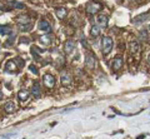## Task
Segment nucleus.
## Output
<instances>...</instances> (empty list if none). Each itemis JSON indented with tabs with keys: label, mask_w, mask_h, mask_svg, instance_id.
Masks as SVG:
<instances>
[{
	"label": "nucleus",
	"mask_w": 150,
	"mask_h": 139,
	"mask_svg": "<svg viewBox=\"0 0 150 139\" xmlns=\"http://www.w3.org/2000/svg\"><path fill=\"white\" fill-rule=\"evenodd\" d=\"M101 48H103V53L104 54H109L112 49V39L110 36H104L101 41Z\"/></svg>",
	"instance_id": "obj_1"
},
{
	"label": "nucleus",
	"mask_w": 150,
	"mask_h": 139,
	"mask_svg": "<svg viewBox=\"0 0 150 139\" xmlns=\"http://www.w3.org/2000/svg\"><path fill=\"white\" fill-rule=\"evenodd\" d=\"M101 9V4L98 1H89L85 5V10L89 14H95Z\"/></svg>",
	"instance_id": "obj_2"
},
{
	"label": "nucleus",
	"mask_w": 150,
	"mask_h": 139,
	"mask_svg": "<svg viewBox=\"0 0 150 139\" xmlns=\"http://www.w3.org/2000/svg\"><path fill=\"white\" fill-rule=\"evenodd\" d=\"M43 82L46 88H49V89H51V88L55 87V78L51 75V74H44L43 77Z\"/></svg>",
	"instance_id": "obj_3"
},
{
	"label": "nucleus",
	"mask_w": 150,
	"mask_h": 139,
	"mask_svg": "<svg viewBox=\"0 0 150 139\" xmlns=\"http://www.w3.org/2000/svg\"><path fill=\"white\" fill-rule=\"evenodd\" d=\"M85 65L88 69H94L96 67V58L93 54H88L85 57Z\"/></svg>",
	"instance_id": "obj_4"
},
{
	"label": "nucleus",
	"mask_w": 150,
	"mask_h": 139,
	"mask_svg": "<svg viewBox=\"0 0 150 139\" xmlns=\"http://www.w3.org/2000/svg\"><path fill=\"white\" fill-rule=\"evenodd\" d=\"M123 64H124L123 58H114V59H112V63H111L112 70H114V72L120 70V69L123 68Z\"/></svg>",
	"instance_id": "obj_5"
},
{
	"label": "nucleus",
	"mask_w": 150,
	"mask_h": 139,
	"mask_svg": "<svg viewBox=\"0 0 150 139\" xmlns=\"http://www.w3.org/2000/svg\"><path fill=\"white\" fill-rule=\"evenodd\" d=\"M96 24L100 28H106L108 26V16L105 14H99L96 16Z\"/></svg>",
	"instance_id": "obj_6"
},
{
	"label": "nucleus",
	"mask_w": 150,
	"mask_h": 139,
	"mask_svg": "<svg viewBox=\"0 0 150 139\" xmlns=\"http://www.w3.org/2000/svg\"><path fill=\"white\" fill-rule=\"evenodd\" d=\"M60 80H62V84L63 85L68 87V85H70L73 83V78H71V75H70L69 73H63L62 74V78H60Z\"/></svg>",
	"instance_id": "obj_7"
},
{
	"label": "nucleus",
	"mask_w": 150,
	"mask_h": 139,
	"mask_svg": "<svg viewBox=\"0 0 150 139\" xmlns=\"http://www.w3.org/2000/svg\"><path fill=\"white\" fill-rule=\"evenodd\" d=\"M39 30H41V31H44V33H50L51 31V26H50V24L46 20H40L39 21Z\"/></svg>",
	"instance_id": "obj_8"
},
{
	"label": "nucleus",
	"mask_w": 150,
	"mask_h": 139,
	"mask_svg": "<svg viewBox=\"0 0 150 139\" xmlns=\"http://www.w3.org/2000/svg\"><path fill=\"white\" fill-rule=\"evenodd\" d=\"M73 50H75V41L74 40L65 41V44H64V52L67 53V54H70Z\"/></svg>",
	"instance_id": "obj_9"
},
{
	"label": "nucleus",
	"mask_w": 150,
	"mask_h": 139,
	"mask_svg": "<svg viewBox=\"0 0 150 139\" xmlns=\"http://www.w3.org/2000/svg\"><path fill=\"white\" fill-rule=\"evenodd\" d=\"M5 70L8 73H16L18 70V67H16V63L15 62H13V60H9V62L5 64Z\"/></svg>",
	"instance_id": "obj_10"
},
{
	"label": "nucleus",
	"mask_w": 150,
	"mask_h": 139,
	"mask_svg": "<svg viewBox=\"0 0 150 139\" xmlns=\"http://www.w3.org/2000/svg\"><path fill=\"white\" fill-rule=\"evenodd\" d=\"M129 49L133 54H138L140 52V45H139V43L137 40H133V41L129 43Z\"/></svg>",
	"instance_id": "obj_11"
},
{
	"label": "nucleus",
	"mask_w": 150,
	"mask_h": 139,
	"mask_svg": "<svg viewBox=\"0 0 150 139\" xmlns=\"http://www.w3.org/2000/svg\"><path fill=\"white\" fill-rule=\"evenodd\" d=\"M55 14H56V16H58V19L63 20V19H65V16H67L68 10L65 8H56L55 9Z\"/></svg>",
	"instance_id": "obj_12"
},
{
	"label": "nucleus",
	"mask_w": 150,
	"mask_h": 139,
	"mask_svg": "<svg viewBox=\"0 0 150 139\" xmlns=\"http://www.w3.org/2000/svg\"><path fill=\"white\" fill-rule=\"evenodd\" d=\"M4 110H5L6 113L11 114V113H14L16 110V106H15V104H14L13 101H8V103H5V105H4Z\"/></svg>",
	"instance_id": "obj_13"
},
{
	"label": "nucleus",
	"mask_w": 150,
	"mask_h": 139,
	"mask_svg": "<svg viewBox=\"0 0 150 139\" xmlns=\"http://www.w3.org/2000/svg\"><path fill=\"white\" fill-rule=\"evenodd\" d=\"M150 18V14H142V15H138L137 18L134 19V24H140V23H143V21H146L148 19Z\"/></svg>",
	"instance_id": "obj_14"
},
{
	"label": "nucleus",
	"mask_w": 150,
	"mask_h": 139,
	"mask_svg": "<svg viewBox=\"0 0 150 139\" xmlns=\"http://www.w3.org/2000/svg\"><path fill=\"white\" fill-rule=\"evenodd\" d=\"M28 98H29V91L25 90V89L19 90V93H18V99L19 100L25 101V100H28Z\"/></svg>",
	"instance_id": "obj_15"
},
{
	"label": "nucleus",
	"mask_w": 150,
	"mask_h": 139,
	"mask_svg": "<svg viewBox=\"0 0 150 139\" xmlns=\"http://www.w3.org/2000/svg\"><path fill=\"white\" fill-rule=\"evenodd\" d=\"M31 93H33V95H34L35 98H40V96H41V90H40V87H39L38 83H35V84L33 85Z\"/></svg>",
	"instance_id": "obj_16"
},
{
	"label": "nucleus",
	"mask_w": 150,
	"mask_h": 139,
	"mask_svg": "<svg viewBox=\"0 0 150 139\" xmlns=\"http://www.w3.org/2000/svg\"><path fill=\"white\" fill-rule=\"evenodd\" d=\"M0 30H1V31H0V33H1V35H10V34H13L11 28L8 26V25H1Z\"/></svg>",
	"instance_id": "obj_17"
},
{
	"label": "nucleus",
	"mask_w": 150,
	"mask_h": 139,
	"mask_svg": "<svg viewBox=\"0 0 150 139\" xmlns=\"http://www.w3.org/2000/svg\"><path fill=\"white\" fill-rule=\"evenodd\" d=\"M9 6L13 8V9H24L25 5L23 3H19V1H9Z\"/></svg>",
	"instance_id": "obj_18"
},
{
	"label": "nucleus",
	"mask_w": 150,
	"mask_h": 139,
	"mask_svg": "<svg viewBox=\"0 0 150 139\" xmlns=\"http://www.w3.org/2000/svg\"><path fill=\"white\" fill-rule=\"evenodd\" d=\"M18 23H19V25H23V24H29V23H31V21H30V19L28 16L21 15V16L18 18Z\"/></svg>",
	"instance_id": "obj_19"
},
{
	"label": "nucleus",
	"mask_w": 150,
	"mask_h": 139,
	"mask_svg": "<svg viewBox=\"0 0 150 139\" xmlns=\"http://www.w3.org/2000/svg\"><path fill=\"white\" fill-rule=\"evenodd\" d=\"M148 31L146 30H140V33H139V40H142V41H146L148 40Z\"/></svg>",
	"instance_id": "obj_20"
},
{
	"label": "nucleus",
	"mask_w": 150,
	"mask_h": 139,
	"mask_svg": "<svg viewBox=\"0 0 150 139\" xmlns=\"http://www.w3.org/2000/svg\"><path fill=\"white\" fill-rule=\"evenodd\" d=\"M91 35L93 36H98L100 34V26L99 25H94V26H91Z\"/></svg>",
	"instance_id": "obj_21"
},
{
	"label": "nucleus",
	"mask_w": 150,
	"mask_h": 139,
	"mask_svg": "<svg viewBox=\"0 0 150 139\" xmlns=\"http://www.w3.org/2000/svg\"><path fill=\"white\" fill-rule=\"evenodd\" d=\"M19 28H20L21 31H30L33 28V24L31 23H29V24H23V25H19Z\"/></svg>",
	"instance_id": "obj_22"
},
{
	"label": "nucleus",
	"mask_w": 150,
	"mask_h": 139,
	"mask_svg": "<svg viewBox=\"0 0 150 139\" xmlns=\"http://www.w3.org/2000/svg\"><path fill=\"white\" fill-rule=\"evenodd\" d=\"M40 40H41V43L45 44V45H49L51 43V39L49 38V36H41Z\"/></svg>",
	"instance_id": "obj_23"
},
{
	"label": "nucleus",
	"mask_w": 150,
	"mask_h": 139,
	"mask_svg": "<svg viewBox=\"0 0 150 139\" xmlns=\"http://www.w3.org/2000/svg\"><path fill=\"white\" fill-rule=\"evenodd\" d=\"M29 69L31 70V73H34V74H35V75H36L38 73H39V72H38V68L34 65V64H30V65H29Z\"/></svg>",
	"instance_id": "obj_24"
},
{
	"label": "nucleus",
	"mask_w": 150,
	"mask_h": 139,
	"mask_svg": "<svg viewBox=\"0 0 150 139\" xmlns=\"http://www.w3.org/2000/svg\"><path fill=\"white\" fill-rule=\"evenodd\" d=\"M15 63H18L19 64V67H23V59H20V58H16V60H15Z\"/></svg>",
	"instance_id": "obj_25"
},
{
	"label": "nucleus",
	"mask_w": 150,
	"mask_h": 139,
	"mask_svg": "<svg viewBox=\"0 0 150 139\" xmlns=\"http://www.w3.org/2000/svg\"><path fill=\"white\" fill-rule=\"evenodd\" d=\"M13 41H14V36H11V38H10V39H9V40H8V43H6L5 45H6V46H10V45L13 44Z\"/></svg>",
	"instance_id": "obj_26"
},
{
	"label": "nucleus",
	"mask_w": 150,
	"mask_h": 139,
	"mask_svg": "<svg viewBox=\"0 0 150 139\" xmlns=\"http://www.w3.org/2000/svg\"><path fill=\"white\" fill-rule=\"evenodd\" d=\"M20 43H25V44H28V43H29V39H28V38H21V39H20Z\"/></svg>",
	"instance_id": "obj_27"
},
{
	"label": "nucleus",
	"mask_w": 150,
	"mask_h": 139,
	"mask_svg": "<svg viewBox=\"0 0 150 139\" xmlns=\"http://www.w3.org/2000/svg\"><path fill=\"white\" fill-rule=\"evenodd\" d=\"M81 43H83V45L85 46V48H88V44H86V40H85V39H83V40H81Z\"/></svg>",
	"instance_id": "obj_28"
},
{
	"label": "nucleus",
	"mask_w": 150,
	"mask_h": 139,
	"mask_svg": "<svg viewBox=\"0 0 150 139\" xmlns=\"http://www.w3.org/2000/svg\"><path fill=\"white\" fill-rule=\"evenodd\" d=\"M144 137H145V135H144V134H142V135H139V137H138V138H137V139H143V138H144Z\"/></svg>",
	"instance_id": "obj_29"
},
{
	"label": "nucleus",
	"mask_w": 150,
	"mask_h": 139,
	"mask_svg": "<svg viewBox=\"0 0 150 139\" xmlns=\"http://www.w3.org/2000/svg\"><path fill=\"white\" fill-rule=\"evenodd\" d=\"M148 64H149V65H150V54L148 55Z\"/></svg>",
	"instance_id": "obj_30"
},
{
	"label": "nucleus",
	"mask_w": 150,
	"mask_h": 139,
	"mask_svg": "<svg viewBox=\"0 0 150 139\" xmlns=\"http://www.w3.org/2000/svg\"><path fill=\"white\" fill-rule=\"evenodd\" d=\"M149 29H150V25H149Z\"/></svg>",
	"instance_id": "obj_31"
}]
</instances>
